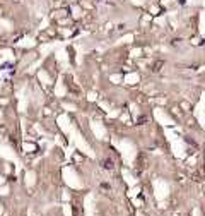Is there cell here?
<instances>
[{
	"label": "cell",
	"instance_id": "obj_1",
	"mask_svg": "<svg viewBox=\"0 0 205 216\" xmlns=\"http://www.w3.org/2000/svg\"><path fill=\"white\" fill-rule=\"evenodd\" d=\"M68 16H70V9H68V5L55 7V9H51L50 14H48V17H50L51 23H57V21H60V19H63V17H68Z\"/></svg>",
	"mask_w": 205,
	"mask_h": 216
}]
</instances>
